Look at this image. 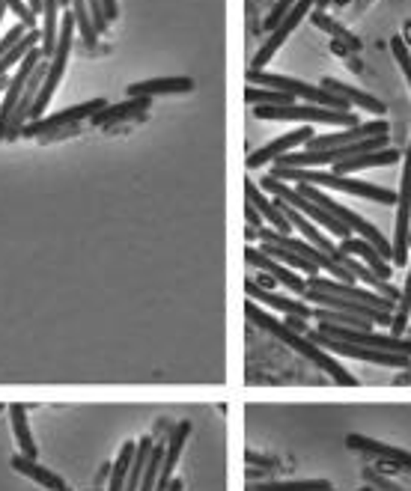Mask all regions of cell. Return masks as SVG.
<instances>
[{
  "instance_id": "cell-1",
  "label": "cell",
  "mask_w": 411,
  "mask_h": 491,
  "mask_svg": "<svg viewBox=\"0 0 411 491\" xmlns=\"http://www.w3.org/2000/svg\"><path fill=\"white\" fill-rule=\"evenodd\" d=\"M245 316H247V322H254L256 328H263L266 334H272V337L280 339V343H286L292 351H298L301 358H307L313 367H319L322 372H328V376L337 381V384H343V388H355V384H358V378H355L352 372H346V369L337 364V360L328 355L326 349L316 346V343H313V339H307L305 334H298V330L286 328L284 322H277L275 316H268L256 301H251V298H247V304H245Z\"/></svg>"
},
{
  "instance_id": "cell-2",
  "label": "cell",
  "mask_w": 411,
  "mask_h": 491,
  "mask_svg": "<svg viewBox=\"0 0 411 491\" xmlns=\"http://www.w3.org/2000/svg\"><path fill=\"white\" fill-rule=\"evenodd\" d=\"M272 176L280 179V182H305V185H316V188H334V191H346V194H355V197H364V200H373V202H382V206H391L396 202L394 191H385L378 185L370 182H361V179H352V176H340V173H326V170H310V167H272Z\"/></svg>"
},
{
  "instance_id": "cell-3",
  "label": "cell",
  "mask_w": 411,
  "mask_h": 491,
  "mask_svg": "<svg viewBox=\"0 0 411 491\" xmlns=\"http://www.w3.org/2000/svg\"><path fill=\"white\" fill-rule=\"evenodd\" d=\"M256 120H275V123H322V125H340L352 128L361 120L352 111H334V108H319V104H254Z\"/></svg>"
},
{
  "instance_id": "cell-4",
  "label": "cell",
  "mask_w": 411,
  "mask_h": 491,
  "mask_svg": "<svg viewBox=\"0 0 411 491\" xmlns=\"http://www.w3.org/2000/svg\"><path fill=\"white\" fill-rule=\"evenodd\" d=\"M263 188H266V191H272L275 197L286 200L292 209H298L301 215H305V218H310L313 223H319L322 230L334 232V236H337V239H349V236H352V230L346 227L343 221H337L334 215H328L326 209H319L316 202H310L305 194H298L296 188H289L286 182H280V179H275V176H266V179H263Z\"/></svg>"
},
{
  "instance_id": "cell-5",
  "label": "cell",
  "mask_w": 411,
  "mask_h": 491,
  "mask_svg": "<svg viewBox=\"0 0 411 491\" xmlns=\"http://www.w3.org/2000/svg\"><path fill=\"white\" fill-rule=\"evenodd\" d=\"M408 230H411V143L403 155V179L396 194V223H394V265H408Z\"/></svg>"
},
{
  "instance_id": "cell-6",
  "label": "cell",
  "mask_w": 411,
  "mask_h": 491,
  "mask_svg": "<svg viewBox=\"0 0 411 491\" xmlns=\"http://www.w3.org/2000/svg\"><path fill=\"white\" fill-rule=\"evenodd\" d=\"M307 339H313L316 346H322L326 351H334V355L343 358H358V360H370V364L378 367H394V369H406L408 367V355H394V351H378V349H366V346H355V343H343V339H334L319 334V330H307Z\"/></svg>"
},
{
  "instance_id": "cell-7",
  "label": "cell",
  "mask_w": 411,
  "mask_h": 491,
  "mask_svg": "<svg viewBox=\"0 0 411 491\" xmlns=\"http://www.w3.org/2000/svg\"><path fill=\"white\" fill-rule=\"evenodd\" d=\"M319 334L343 339V343H355V346H366V349H378V351H394V355H408L411 358V339L403 337H382L373 334V330H358V328H343V325H328L319 322Z\"/></svg>"
},
{
  "instance_id": "cell-8",
  "label": "cell",
  "mask_w": 411,
  "mask_h": 491,
  "mask_svg": "<svg viewBox=\"0 0 411 491\" xmlns=\"http://www.w3.org/2000/svg\"><path fill=\"white\" fill-rule=\"evenodd\" d=\"M105 104H107L105 95H95V99L81 102V104H75V108H66V111H60V113L39 116V120L27 123L25 128H21V134H25V137H45V134L57 132V128H63V125H72V123L90 120V116H93L95 111H102Z\"/></svg>"
},
{
  "instance_id": "cell-9",
  "label": "cell",
  "mask_w": 411,
  "mask_h": 491,
  "mask_svg": "<svg viewBox=\"0 0 411 491\" xmlns=\"http://www.w3.org/2000/svg\"><path fill=\"white\" fill-rule=\"evenodd\" d=\"M45 72H48V60H39V63H36V69L30 72V78H27V83H25V93H21L18 104L13 108V113H9V120H6L4 143L15 141V137H21V128H25L27 120H30V108H34V102H36V95H39L42 81H45Z\"/></svg>"
},
{
  "instance_id": "cell-10",
  "label": "cell",
  "mask_w": 411,
  "mask_h": 491,
  "mask_svg": "<svg viewBox=\"0 0 411 491\" xmlns=\"http://www.w3.org/2000/svg\"><path fill=\"white\" fill-rule=\"evenodd\" d=\"M39 60H45V57H42L39 45L27 48V54L18 60V72H15L13 78H9V83H6V90H4V102H0V141H4V132H6V120H9V113H13V108L18 104L21 93H25V83H27V78H30V72L36 69V63H39Z\"/></svg>"
},
{
  "instance_id": "cell-11",
  "label": "cell",
  "mask_w": 411,
  "mask_h": 491,
  "mask_svg": "<svg viewBox=\"0 0 411 491\" xmlns=\"http://www.w3.org/2000/svg\"><path fill=\"white\" fill-rule=\"evenodd\" d=\"M307 290H319V292H328V295H337V298H349V301H361V304H370V307H378V309H396V301H387L378 292L373 290H358L355 283H340L334 280V277H319L313 274L307 280Z\"/></svg>"
},
{
  "instance_id": "cell-12",
  "label": "cell",
  "mask_w": 411,
  "mask_h": 491,
  "mask_svg": "<svg viewBox=\"0 0 411 491\" xmlns=\"http://www.w3.org/2000/svg\"><path fill=\"white\" fill-rule=\"evenodd\" d=\"M305 298H307L310 304L343 309V313L361 316V319H366V322H373V325H391V319H394L391 309H378V307L361 304V301H349V298H337V295H328V292H319V290H305Z\"/></svg>"
},
{
  "instance_id": "cell-13",
  "label": "cell",
  "mask_w": 411,
  "mask_h": 491,
  "mask_svg": "<svg viewBox=\"0 0 411 491\" xmlns=\"http://www.w3.org/2000/svg\"><path fill=\"white\" fill-rule=\"evenodd\" d=\"M245 260L251 262L254 269L266 271L268 277H272L275 283L286 286L289 292H296V295H305V290H307V280H301V277H298L296 271H292V269H286L284 262H277L275 256H268V253L256 250V248H247V250H245Z\"/></svg>"
},
{
  "instance_id": "cell-14",
  "label": "cell",
  "mask_w": 411,
  "mask_h": 491,
  "mask_svg": "<svg viewBox=\"0 0 411 491\" xmlns=\"http://www.w3.org/2000/svg\"><path fill=\"white\" fill-rule=\"evenodd\" d=\"M313 137V128L310 125H298L296 132H289V134H284V137H277V141H272V143H266L263 149H256V152H251L247 155V167H266V164H272V162H277L280 155H286V152H292L296 146H301V143H307Z\"/></svg>"
},
{
  "instance_id": "cell-15",
  "label": "cell",
  "mask_w": 411,
  "mask_h": 491,
  "mask_svg": "<svg viewBox=\"0 0 411 491\" xmlns=\"http://www.w3.org/2000/svg\"><path fill=\"white\" fill-rule=\"evenodd\" d=\"M346 444H349L352 450H358V453L376 456L378 462H387L391 467H406V471H411V453L403 450V447L382 444V441H376V437H366V435H349V437H346Z\"/></svg>"
},
{
  "instance_id": "cell-16",
  "label": "cell",
  "mask_w": 411,
  "mask_h": 491,
  "mask_svg": "<svg viewBox=\"0 0 411 491\" xmlns=\"http://www.w3.org/2000/svg\"><path fill=\"white\" fill-rule=\"evenodd\" d=\"M149 102H153L149 95H135V99L120 102V104H105L102 111H95L90 116V123L99 125V128H111V125L123 123V120H135V116L149 111Z\"/></svg>"
},
{
  "instance_id": "cell-17",
  "label": "cell",
  "mask_w": 411,
  "mask_h": 491,
  "mask_svg": "<svg viewBox=\"0 0 411 491\" xmlns=\"http://www.w3.org/2000/svg\"><path fill=\"white\" fill-rule=\"evenodd\" d=\"M245 292H247L251 301L266 304V307H275V309H280V313H286V316H301V319H310L313 316V307L301 304V301H292V298L277 295L272 290H263V286L254 283V280H245Z\"/></svg>"
},
{
  "instance_id": "cell-18",
  "label": "cell",
  "mask_w": 411,
  "mask_h": 491,
  "mask_svg": "<svg viewBox=\"0 0 411 491\" xmlns=\"http://www.w3.org/2000/svg\"><path fill=\"white\" fill-rule=\"evenodd\" d=\"M340 250L343 253H349V256H358V260L370 269L373 274H378L382 280H391V274H394V265L385 260L382 253H378L376 248L366 239H343V244H340Z\"/></svg>"
},
{
  "instance_id": "cell-19",
  "label": "cell",
  "mask_w": 411,
  "mask_h": 491,
  "mask_svg": "<svg viewBox=\"0 0 411 491\" xmlns=\"http://www.w3.org/2000/svg\"><path fill=\"white\" fill-rule=\"evenodd\" d=\"M245 197H247V202H251V206L259 211V215H263V221L272 223V230H277V232H284V236H289L292 223H289L284 215H280V209L263 194V191H259V188L251 182V179H245Z\"/></svg>"
},
{
  "instance_id": "cell-20",
  "label": "cell",
  "mask_w": 411,
  "mask_h": 491,
  "mask_svg": "<svg viewBox=\"0 0 411 491\" xmlns=\"http://www.w3.org/2000/svg\"><path fill=\"white\" fill-rule=\"evenodd\" d=\"M399 155L394 146H385V149H373V152H364V155H355L349 158V162H337V167H334V173L340 176H349L355 173V170H366V167H387V164H396Z\"/></svg>"
},
{
  "instance_id": "cell-21",
  "label": "cell",
  "mask_w": 411,
  "mask_h": 491,
  "mask_svg": "<svg viewBox=\"0 0 411 491\" xmlns=\"http://www.w3.org/2000/svg\"><path fill=\"white\" fill-rule=\"evenodd\" d=\"M60 4L57 0H42V30H39V51L42 57L51 60L57 48V30H60Z\"/></svg>"
},
{
  "instance_id": "cell-22",
  "label": "cell",
  "mask_w": 411,
  "mask_h": 491,
  "mask_svg": "<svg viewBox=\"0 0 411 491\" xmlns=\"http://www.w3.org/2000/svg\"><path fill=\"white\" fill-rule=\"evenodd\" d=\"M194 81L191 78H153V81H140L128 87V95H179V93H191Z\"/></svg>"
},
{
  "instance_id": "cell-23",
  "label": "cell",
  "mask_w": 411,
  "mask_h": 491,
  "mask_svg": "<svg viewBox=\"0 0 411 491\" xmlns=\"http://www.w3.org/2000/svg\"><path fill=\"white\" fill-rule=\"evenodd\" d=\"M322 87L331 90L334 95H343L346 102L355 104V108H361V111H370V113H378V116L385 113V102H378L376 95L364 93V90L349 87V83H340V81H334V78H326V81H322Z\"/></svg>"
},
{
  "instance_id": "cell-24",
  "label": "cell",
  "mask_w": 411,
  "mask_h": 491,
  "mask_svg": "<svg viewBox=\"0 0 411 491\" xmlns=\"http://www.w3.org/2000/svg\"><path fill=\"white\" fill-rule=\"evenodd\" d=\"M9 420H13V432H15V441L21 447V456L27 458H36L39 456V447L34 441V435H30V426H27V408L21 402L9 405Z\"/></svg>"
},
{
  "instance_id": "cell-25",
  "label": "cell",
  "mask_w": 411,
  "mask_h": 491,
  "mask_svg": "<svg viewBox=\"0 0 411 491\" xmlns=\"http://www.w3.org/2000/svg\"><path fill=\"white\" fill-rule=\"evenodd\" d=\"M13 467L18 474H25V476H30L34 483H39L42 488H51V491H60L63 486V479L54 474V471H48V467H42L36 458H27V456H15L13 458Z\"/></svg>"
},
{
  "instance_id": "cell-26",
  "label": "cell",
  "mask_w": 411,
  "mask_h": 491,
  "mask_svg": "<svg viewBox=\"0 0 411 491\" xmlns=\"http://www.w3.org/2000/svg\"><path fill=\"white\" fill-rule=\"evenodd\" d=\"M153 437H140L137 447H135V458H132V467H128V476H125V488L123 491H137L140 488V479H144L146 471V462H149V453H153Z\"/></svg>"
},
{
  "instance_id": "cell-27",
  "label": "cell",
  "mask_w": 411,
  "mask_h": 491,
  "mask_svg": "<svg viewBox=\"0 0 411 491\" xmlns=\"http://www.w3.org/2000/svg\"><path fill=\"white\" fill-rule=\"evenodd\" d=\"M259 250L268 253V256H275L277 262H284L286 269H292V271H305L307 277L319 274V265H313V262L305 260V256H298V253H292V250H286V248H280V244L263 241V248H259Z\"/></svg>"
},
{
  "instance_id": "cell-28",
  "label": "cell",
  "mask_w": 411,
  "mask_h": 491,
  "mask_svg": "<svg viewBox=\"0 0 411 491\" xmlns=\"http://www.w3.org/2000/svg\"><path fill=\"white\" fill-rule=\"evenodd\" d=\"M72 15H75V30H78V36L84 39L86 48H95L99 45V34H95L93 27V18H90V9H86V0H72Z\"/></svg>"
},
{
  "instance_id": "cell-29",
  "label": "cell",
  "mask_w": 411,
  "mask_h": 491,
  "mask_svg": "<svg viewBox=\"0 0 411 491\" xmlns=\"http://www.w3.org/2000/svg\"><path fill=\"white\" fill-rule=\"evenodd\" d=\"M313 319H316V322H328V325H343V328L373 330V322H366V319L352 316V313H343V309H331V307H319V309H313Z\"/></svg>"
},
{
  "instance_id": "cell-30",
  "label": "cell",
  "mask_w": 411,
  "mask_h": 491,
  "mask_svg": "<svg viewBox=\"0 0 411 491\" xmlns=\"http://www.w3.org/2000/svg\"><path fill=\"white\" fill-rule=\"evenodd\" d=\"M408 319H411V260H408V277H406V286H403V290H399L396 313H394V319H391V330H394V337L406 334Z\"/></svg>"
},
{
  "instance_id": "cell-31",
  "label": "cell",
  "mask_w": 411,
  "mask_h": 491,
  "mask_svg": "<svg viewBox=\"0 0 411 491\" xmlns=\"http://www.w3.org/2000/svg\"><path fill=\"white\" fill-rule=\"evenodd\" d=\"M245 102L251 104H292L296 102V95H289L284 90H272V87H256V83H247L245 90Z\"/></svg>"
},
{
  "instance_id": "cell-32",
  "label": "cell",
  "mask_w": 411,
  "mask_h": 491,
  "mask_svg": "<svg viewBox=\"0 0 411 491\" xmlns=\"http://www.w3.org/2000/svg\"><path fill=\"white\" fill-rule=\"evenodd\" d=\"M331 483L326 479H289V483H259L247 486V491H326Z\"/></svg>"
},
{
  "instance_id": "cell-33",
  "label": "cell",
  "mask_w": 411,
  "mask_h": 491,
  "mask_svg": "<svg viewBox=\"0 0 411 491\" xmlns=\"http://www.w3.org/2000/svg\"><path fill=\"white\" fill-rule=\"evenodd\" d=\"M135 447H137V444H132V441L123 444L120 456H116V462L111 465V488H107V491H123V488H125V476H128V467H132Z\"/></svg>"
},
{
  "instance_id": "cell-34",
  "label": "cell",
  "mask_w": 411,
  "mask_h": 491,
  "mask_svg": "<svg viewBox=\"0 0 411 491\" xmlns=\"http://www.w3.org/2000/svg\"><path fill=\"white\" fill-rule=\"evenodd\" d=\"M310 15H313V25H316V27H322V30H326V34H331L334 39L346 42V45H349L352 51H358V48H361V42L355 39V36L349 34V30H343V27L337 25V21H331L326 13H319V9H310Z\"/></svg>"
},
{
  "instance_id": "cell-35",
  "label": "cell",
  "mask_w": 411,
  "mask_h": 491,
  "mask_svg": "<svg viewBox=\"0 0 411 491\" xmlns=\"http://www.w3.org/2000/svg\"><path fill=\"white\" fill-rule=\"evenodd\" d=\"M4 4H6V9H13V13L21 18V25H25L27 30L36 27V18L39 15H34V9L27 6V0H4Z\"/></svg>"
},
{
  "instance_id": "cell-36",
  "label": "cell",
  "mask_w": 411,
  "mask_h": 491,
  "mask_svg": "<svg viewBox=\"0 0 411 491\" xmlns=\"http://www.w3.org/2000/svg\"><path fill=\"white\" fill-rule=\"evenodd\" d=\"M391 48H394V57H396V63H399V69H403V74H406L408 87H411V54H408L406 42L399 39V36H394V39H391Z\"/></svg>"
},
{
  "instance_id": "cell-37",
  "label": "cell",
  "mask_w": 411,
  "mask_h": 491,
  "mask_svg": "<svg viewBox=\"0 0 411 491\" xmlns=\"http://www.w3.org/2000/svg\"><path fill=\"white\" fill-rule=\"evenodd\" d=\"M86 9H90V18H93V27H95V34H107V27H111V21H107L105 15V6H102V0H86Z\"/></svg>"
},
{
  "instance_id": "cell-38",
  "label": "cell",
  "mask_w": 411,
  "mask_h": 491,
  "mask_svg": "<svg viewBox=\"0 0 411 491\" xmlns=\"http://www.w3.org/2000/svg\"><path fill=\"white\" fill-rule=\"evenodd\" d=\"M292 4H296V0H277V6H275L272 13H268V18H266V30H275V27L280 25V18L289 13Z\"/></svg>"
},
{
  "instance_id": "cell-39",
  "label": "cell",
  "mask_w": 411,
  "mask_h": 491,
  "mask_svg": "<svg viewBox=\"0 0 411 491\" xmlns=\"http://www.w3.org/2000/svg\"><path fill=\"white\" fill-rule=\"evenodd\" d=\"M245 221H247V227H254V230L263 227V215H259V211L251 206V202H247V206H245Z\"/></svg>"
},
{
  "instance_id": "cell-40",
  "label": "cell",
  "mask_w": 411,
  "mask_h": 491,
  "mask_svg": "<svg viewBox=\"0 0 411 491\" xmlns=\"http://www.w3.org/2000/svg\"><path fill=\"white\" fill-rule=\"evenodd\" d=\"M286 328L292 330H298V334H307V319H301V316H286Z\"/></svg>"
},
{
  "instance_id": "cell-41",
  "label": "cell",
  "mask_w": 411,
  "mask_h": 491,
  "mask_svg": "<svg viewBox=\"0 0 411 491\" xmlns=\"http://www.w3.org/2000/svg\"><path fill=\"white\" fill-rule=\"evenodd\" d=\"M27 6L34 9V15H39V13H42V0H27Z\"/></svg>"
},
{
  "instance_id": "cell-42",
  "label": "cell",
  "mask_w": 411,
  "mask_h": 491,
  "mask_svg": "<svg viewBox=\"0 0 411 491\" xmlns=\"http://www.w3.org/2000/svg\"><path fill=\"white\" fill-rule=\"evenodd\" d=\"M185 486H182V479H170V486H167V491H182Z\"/></svg>"
},
{
  "instance_id": "cell-43",
  "label": "cell",
  "mask_w": 411,
  "mask_h": 491,
  "mask_svg": "<svg viewBox=\"0 0 411 491\" xmlns=\"http://www.w3.org/2000/svg\"><path fill=\"white\" fill-rule=\"evenodd\" d=\"M328 4H334V0H316V6H313V9H319V13H326V6Z\"/></svg>"
},
{
  "instance_id": "cell-44",
  "label": "cell",
  "mask_w": 411,
  "mask_h": 491,
  "mask_svg": "<svg viewBox=\"0 0 411 491\" xmlns=\"http://www.w3.org/2000/svg\"><path fill=\"white\" fill-rule=\"evenodd\" d=\"M4 13H6V4L0 0V25H4Z\"/></svg>"
},
{
  "instance_id": "cell-45",
  "label": "cell",
  "mask_w": 411,
  "mask_h": 491,
  "mask_svg": "<svg viewBox=\"0 0 411 491\" xmlns=\"http://www.w3.org/2000/svg\"><path fill=\"white\" fill-rule=\"evenodd\" d=\"M358 491H376L373 486H364V488H358Z\"/></svg>"
},
{
  "instance_id": "cell-46",
  "label": "cell",
  "mask_w": 411,
  "mask_h": 491,
  "mask_svg": "<svg viewBox=\"0 0 411 491\" xmlns=\"http://www.w3.org/2000/svg\"><path fill=\"white\" fill-rule=\"evenodd\" d=\"M60 491H72V488H69V486H63V488H60Z\"/></svg>"
},
{
  "instance_id": "cell-47",
  "label": "cell",
  "mask_w": 411,
  "mask_h": 491,
  "mask_svg": "<svg viewBox=\"0 0 411 491\" xmlns=\"http://www.w3.org/2000/svg\"><path fill=\"white\" fill-rule=\"evenodd\" d=\"M0 414H4V405H0Z\"/></svg>"
},
{
  "instance_id": "cell-48",
  "label": "cell",
  "mask_w": 411,
  "mask_h": 491,
  "mask_svg": "<svg viewBox=\"0 0 411 491\" xmlns=\"http://www.w3.org/2000/svg\"><path fill=\"white\" fill-rule=\"evenodd\" d=\"M326 491H334V488H326Z\"/></svg>"
}]
</instances>
